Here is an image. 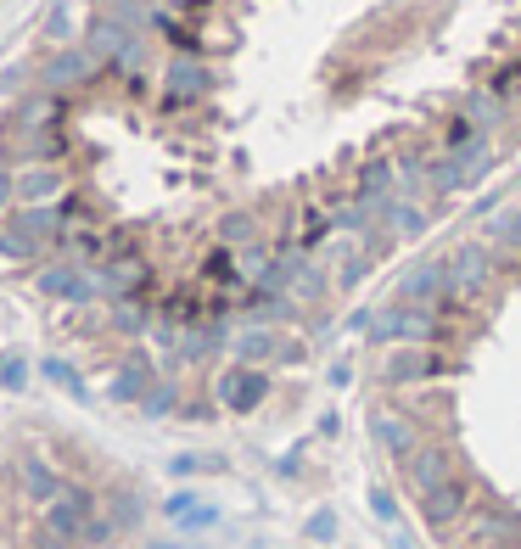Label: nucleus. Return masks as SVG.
Wrapping results in <instances>:
<instances>
[{"mask_svg": "<svg viewBox=\"0 0 521 549\" xmlns=\"http://www.w3.org/2000/svg\"><path fill=\"white\" fill-rule=\"evenodd\" d=\"M376 437L449 549H521V219L387 325Z\"/></svg>", "mask_w": 521, "mask_h": 549, "instance_id": "1", "label": "nucleus"}, {"mask_svg": "<svg viewBox=\"0 0 521 549\" xmlns=\"http://www.w3.org/2000/svg\"><path fill=\"white\" fill-rule=\"evenodd\" d=\"M101 510H107V521L118 527V538L135 533L146 521V493L141 488H129V482H113V488L101 493Z\"/></svg>", "mask_w": 521, "mask_h": 549, "instance_id": "8", "label": "nucleus"}, {"mask_svg": "<svg viewBox=\"0 0 521 549\" xmlns=\"http://www.w3.org/2000/svg\"><path fill=\"white\" fill-rule=\"evenodd\" d=\"M23 549H73V544H62V538L40 521V527H29V533H23Z\"/></svg>", "mask_w": 521, "mask_h": 549, "instance_id": "12", "label": "nucleus"}, {"mask_svg": "<svg viewBox=\"0 0 521 549\" xmlns=\"http://www.w3.org/2000/svg\"><path fill=\"white\" fill-rule=\"evenodd\" d=\"M40 376L57 387V393H68L73 404H90V387H85V376H79V365H68V359H57V353H45L40 359Z\"/></svg>", "mask_w": 521, "mask_h": 549, "instance_id": "9", "label": "nucleus"}, {"mask_svg": "<svg viewBox=\"0 0 521 549\" xmlns=\"http://www.w3.org/2000/svg\"><path fill=\"white\" fill-rule=\"evenodd\" d=\"M157 387V365L146 348H129L124 359H118V376H113V398L118 404H141L146 393Z\"/></svg>", "mask_w": 521, "mask_h": 549, "instance_id": "7", "label": "nucleus"}, {"mask_svg": "<svg viewBox=\"0 0 521 549\" xmlns=\"http://www.w3.org/2000/svg\"><path fill=\"white\" fill-rule=\"evenodd\" d=\"M34 292L45 303H62V309H96L101 297H107L96 264H79V258H62V253H51L34 269Z\"/></svg>", "mask_w": 521, "mask_h": 549, "instance_id": "2", "label": "nucleus"}, {"mask_svg": "<svg viewBox=\"0 0 521 549\" xmlns=\"http://www.w3.org/2000/svg\"><path fill=\"white\" fill-rule=\"evenodd\" d=\"M12 208H17V169H6V163H0V219H6Z\"/></svg>", "mask_w": 521, "mask_h": 549, "instance_id": "13", "label": "nucleus"}, {"mask_svg": "<svg viewBox=\"0 0 521 549\" xmlns=\"http://www.w3.org/2000/svg\"><path fill=\"white\" fill-rule=\"evenodd\" d=\"M29 376H34V365L17 348L0 353V393H23V387H29Z\"/></svg>", "mask_w": 521, "mask_h": 549, "instance_id": "11", "label": "nucleus"}, {"mask_svg": "<svg viewBox=\"0 0 521 549\" xmlns=\"http://www.w3.org/2000/svg\"><path fill=\"white\" fill-rule=\"evenodd\" d=\"M12 482H17V493H23V499H29V505H51V499H57L62 488H68V477H62L57 471V460H45L40 449H23L17 454V465H12Z\"/></svg>", "mask_w": 521, "mask_h": 549, "instance_id": "5", "label": "nucleus"}, {"mask_svg": "<svg viewBox=\"0 0 521 549\" xmlns=\"http://www.w3.org/2000/svg\"><path fill=\"white\" fill-rule=\"evenodd\" d=\"M141 415H152V421H163V415H180V381L157 376V387L141 398Z\"/></svg>", "mask_w": 521, "mask_h": 549, "instance_id": "10", "label": "nucleus"}, {"mask_svg": "<svg viewBox=\"0 0 521 549\" xmlns=\"http://www.w3.org/2000/svg\"><path fill=\"white\" fill-rule=\"evenodd\" d=\"M101 79H107V73H101V62L90 57L85 45H57V51H45V62L34 68V85L51 90V96H62V101H68L73 90L101 85Z\"/></svg>", "mask_w": 521, "mask_h": 549, "instance_id": "3", "label": "nucleus"}, {"mask_svg": "<svg viewBox=\"0 0 521 549\" xmlns=\"http://www.w3.org/2000/svg\"><path fill=\"white\" fill-rule=\"evenodd\" d=\"M68 191H73L68 163H29V169H17V202H29V208L62 202Z\"/></svg>", "mask_w": 521, "mask_h": 549, "instance_id": "6", "label": "nucleus"}, {"mask_svg": "<svg viewBox=\"0 0 521 549\" xmlns=\"http://www.w3.org/2000/svg\"><path fill=\"white\" fill-rule=\"evenodd\" d=\"M269 393V370H253V365H225L213 376V398L230 409V415H253Z\"/></svg>", "mask_w": 521, "mask_h": 549, "instance_id": "4", "label": "nucleus"}]
</instances>
